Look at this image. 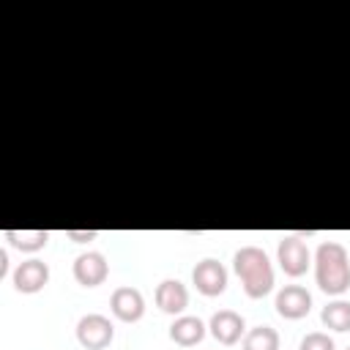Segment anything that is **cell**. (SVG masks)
<instances>
[{
  "mask_svg": "<svg viewBox=\"0 0 350 350\" xmlns=\"http://www.w3.org/2000/svg\"><path fill=\"white\" fill-rule=\"evenodd\" d=\"M243 350H279V334L271 325H254L241 339Z\"/></svg>",
  "mask_w": 350,
  "mask_h": 350,
  "instance_id": "5bb4252c",
  "label": "cell"
},
{
  "mask_svg": "<svg viewBox=\"0 0 350 350\" xmlns=\"http://www.w3.org/2000/svg\"><path fill=\"white\" fill-rule=\"evenodd\" d=\"M156 306H159L164 314L180 317V314L186 312V306H189V290H186V284L178 282V279H164V282H159V287H156Z\"/></svg>",
  "mask_w": 350,
  "mask_h": 350,
  "instance_id": "8fae6325",
  "label": "cell"
},
{
  "mask_svg": "<svg viewBox=\"0 0 350 350\" xmlns=\"http://www.w3.org/2000/svg\"><path fill=\"white\" fill-rule=\"evenodd\" d=\"M115 339V325L109 317L98 314V312H90V314H82L79 323H77V342L85 347V350H104L109 347Z\"/></svg>",
  "mask_w": 350,
  "mask_h": 350,
  "instance_id": "3957f363",
  "label": "cell"
},
{
  "mask_svg": "<svg viewBox=\"0 0 350 350\" xmlns=\"http://www.w3.org/2000/svg\"><path fill=\"white\" fill-rule=\"evenodd\" d=\"M3 238L19 252H38L49 243V230H5Z\"/></svg>",
  "mask_w": 350,
  "mask_h": 350,
  "instance_id": "4fadbf2b",
  "label": "cell"
},
{
  "mask_svg": "<svg viewBox=\"0 0 350 350\" xmlns=\"http://www.w3.org/2000/svg\"><path fill=\"white\" fill-rule=\"evenodd\" d=\"M276 262H279V268H282L287 276L298 279V276H304V273L309 271V265H312V252H309V246H306L304 238H298V235H284V238L279 241V246H276Z\"/></svg>",
  "mask_w": 350,
  "mask_h": 350,
  "instance_id": "277c9868",
  "label": "cell"
},
{
  "mask_svg": "<svg viewBox=\"0 0 350 350\" xmlns=\"http://www.w3.org/2000/svg\"><path fill=\"white\" fill-rule=\"evenodd\" d=\"M205 328H208V325H205L200 317H194V314H180V317H175V323L170 325V339H172L175 345H180V347H194V345L202 342Z\"/></svg>",
  "mask_w": 350,
  "mask_h": 350,
  "instance_id": "7c38bea8",
  "label": "cell"
},
{
  "mask_svg": "<svg viewBox=\"0 0 350 350\" xmlns=\"http://www.w3.org/2000/svg\"><path fill=\"white\" fill-rule=\"evenodd\" d=\"M312 309V295L306 287L301 284H284L279 293H276V312L284 317V320H301L306 317Z\"/></svg>",
  "mask_w": 350,
  "mask_h": 350,
  "instance_id": "9c48e42d",
  "label": "cell"
},
{
  "mask_svg": "<svg viewBox=\"0 0 350 350\" xmlns=\"http://www.w3.org/2000/svg\"><path fill=\"white\" fill-rule=\"evenodd\" d=\"M14 287H16V293H25V295H33V293H38V290H44L46 287V282H49V265L44 262V260H25V262H19L16 268H14Z\"/></svg>",
  "mask_w": 350,
  "mask_h": 350,
  "instance_id": "ba28073f",
  "label": "cell"
},
{
  "mask_svg": "<svg viewBox=\"0 0 350 350\" xmlns=\"http://www.w3.org/2000/svg\"><path fill=\"white\" fill-rule=\"evenodd\" d=\"M320 320L328 331H350V301H331L328 306H323Z\"/></svg>",
  "mask_w": 350,
  "mask_h": 350,
  "instance_id": "9a60e30c",
  "label": "cell"
},
{
  "mask_svg": "<svg viewBox=\"0 0 350 350\" xmlns=\"http://www.w3.org/2000/svg\"><path fill=\"white\" fill-rule=\"evenodd\" d=\"M208 331L219 345H235L246 336V320H243V314H238L232 309H219L211 317Z\"/></svg>",
  "mask_w": 350,
  "mask_h": 350,
  "instance_id": "8992f818",
  "label": "cell"
},
{
  "mask_svg": "<svg viewBox=\"0 0 350 350\" xmlns=\"http://www.w3.org/2000/svg\"><path fill=\"white\" fill-rule=\"evenodd\" d=\"M298 350H336V347H334V339H331L328 334L312 331V334H306V336L301 339Z\"/></svg>",
  "mask_w": 350,
  "mask_h": 350,
  "instance_id": "2e32d148",
  "label": "cell"
},
{
  "mask_svg": "<svg viewBox=\"0 0 350 350\" xmlns=\"http://www.w3.org/2000/svg\"><path fill=\"white\" fill-rule=\"evenodd\" d=\"M8 273V252L5 249H0V279Z\"/></svg>",
  "mask_w": 350,
  "mask_h": 350,
  "instance_id": "ac0fdd59",
  "label": "cell"
},
{
  "mask_svg": "<svg viewBox=\"0 0 350 350\" xmlns=\"http://www.w3.org/2000/svg\"><path fill=\"white\" fill-rule=\"evenodd\" d=\"M347 350H350V347H347Z\"/></svg>",
  "mask_w": 350,
  "mask_h": 350,
  "instance_id": "d6986e66",
  "label": "cell"
},
{
  "mask_svg": "<svg viewBox=\"0 0 350 350\" xmlns=\"http://www.w3.org/2000/svg\"><path fill=\"white\" fill-rule=\"evenodd\" d=\"M109 276V262L101 252H82L74 260V279L82 287H98Z\"/></svg>",
  "mask_w": 350,
  "mask_h": 350,
  "instance_id": "52a82bcc",
  "label": "cell"
},
{
  "mask_svg": "<svg viewBox=\"0 0 350 350\" xmlns=\"http://www.w3.org/2000/svg\"><path fill=\"white\" fill-rule=\"evenodd\" d=\"M314 279L328 295H342L350 287V254L336 241H323L314 252Z\"/></svg>",
  "mask_w": 350,
  "mask_h": 350,
  "instance_id": "6da1fadb",
  "label": "cell"
},
{
  "mask_svg": "<svg viewBox=\"0 0 350 350\" xmlns=\"http://www.w3.org/2000/svg\"><path fill=\"white\" fill-rule=\"evenodd\" d=\"M232 268L249 298H265L273 290V265L260 246H241L232 254Z\"/></svg>",
  "mask_w": 350,
  "mask_h": 350,
  "instance_id": "7a4b0ae2",
  "label": "cell"
},
{
  "mask_svg": "<svg viewBox=\"0 0 350 350\" xmlns=\"http://www.w3.org/2000/svg\"><path fill=\"white\" fill-rule=\"evenodd\" d=\"M98 232L96 230H66V238L77 241V243H85V241H93Z\"/></svg>",
  "mask_w": 350,
  "mask_h": 350,
  "instance_id": "e0dca14e",
  "label": "cell"
},
{
  "mask_svg": "<svg viewBox=\"0 0 350 350\" xmlns=\"http://www.w3.org/2000/svg\"><path fill=\"white\" fill-rule=\"evenodd\" d=\"M191 284L197 287V293L213 298V295H221L227 290V268L213 260V257H205L194 265L191 271Z\"/></svg>",
  "mask_w": 350,
  "mask_h": 350,
  "instance_id": "5b68a950",
  "label": "cell"
},
{
  "mask_svg": "<svg viewBox=\"0 0 350 350\" xmlns=\"http://www.w3.org/2000/svg\"><path fill=\"white\" fill-rule=\"evenodd\" d=\"M109 309L120 323H137L145 314V298L137 287H118L109 298Z\"/></svg>",
  "mask_w": 350,
  "mask_h": 350,
  "instance_id": "30bf717a",
  "label": "cell"
}]
</instances>
